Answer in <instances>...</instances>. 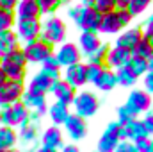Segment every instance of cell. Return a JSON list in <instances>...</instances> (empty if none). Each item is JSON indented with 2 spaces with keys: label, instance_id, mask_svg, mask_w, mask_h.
I'll use <instances>...</instances> for the list:
<instances>
[{
  "label": "cell",
  "instance_id": "cell-5",
  "mask_svg": "<svg viewBox=\"0 0 153 152\" xmlns=\"http://www.w3.org/2000/svg\"><path fill=\"white\" fill-rule=\"evenodd\" d=\"M29 114H30V111L22 104V100L13 104V106L0 108V125L20 129L25 123H29Z\"/></svg>",
  "mask_w": 153,
  "mask_h": 152
},
{
  "label": "cell",
  "instance_id": "cell-42",
  "mask_svg": "<svg viewBox=\"0 0 153 152\" xmlns=\"http://www.w3.org/2000/svg\"><path fill=\"white\" fill-rule=\"evenodd\" d=\"M143 123H144V127L148 131V136H153V111L146 113V116L143 118Z\"/></svg>",
  "mask_w": 153,
  "mask_h": 152
},
{
  "label": "cell",
  "instance_id": "cell-31",
  "mask_svg": "<svg viewBox=\"0 0 153 152\" xmlns=\"http://www.w3.org/2000/svg\"><path fill=\"white\" fill-rule=\"evenodd\" d=\"M36 2L39 5L41 16H50V14H55V11L62 7L68 0H36Z\"/></svg>",
  "mask_w": 153,
  "mask_h": 152
},
{
  "label": "cell",
  "instance_id": "cell-6",
  "mask_svg": "<svg viewBox=\"0 0 153 152\" xmlns=\"http://www.w3.org/2000/svg\"><path fill=\"white\" fill-rule=\"evenodd\" d=\"M41 147V136H39V125L36 123H25L18 129V149L22 152H36Z\"/></svg>",
  "mask_w": 153,
  "mask_h": 152
},
{
  "label": "cell",
  "instance_id": "cell-49",
  "mask_svg": "<svg viewBox=\"0 0 153 152\" xmlns=\"http://www.w3.org/2000/svg\"><path fill=\"white\" fill-rule=\"evenodd\" d=\"M5 81H7V75H5V72H4V70L0 68V86H2V84H4Z\"/></svg>",
  "mask_w": 153,
  "mask_h": 152
},
{
  "label": "cell",
  "instance_id": "cell-50",
  "mask_svg": "<svg viewBox=\"0 0 153 152\" xmlns=\"http://www.w3.org/2000/svg\"><path fill=\"white\" fill-rule=\"evenodd\" d=\"M94 0H76V4H82V5H93Z\"/></svg>",
  "mask_w": 153,
  "mask_h": 152
},
{
  "label": "cell",
  "instance_id": "cell-40",
  "mask_svg": "<svg viewBox=\"0 0 153 152\" xmlns=\"http://www.w3.org/2000/svg\"><path fill=\"white\" fill-rule=\"evenodd\" d=\"M114 152H137V149H135V143L134 141L123 140V141H119V145L116 147Z\"/></svg>",
  "mask_w": 153,
  "mask_h": 152
},
{
  "label": "cell",
  "instance_id": "cell-11",
  "mask_svg": "<svg viewBox=\"0 0 153 152\" xmlns=\"http://www.w3.org/2000/svg\"><path fill=\"white\" fill-rule=\"evenodd\" d=\"M53 56H55V59L59 61L61 68H68V66H71V65H76V63H80V59H82V54H80L76 43H71V41H64L62 45H59Z\"/></svg>",
  "mask_w": 153,
  "mask_h": 152
},
{
  "label": "cell",
  "instance_id": "cell-47",
  "mask_svg": "<svg viewBox=\"0 0 153 152\" xmlns=\"http://www.w3.org/2000/svg\"><path fill=\"white\" fill-rule=\"evenodd\" d=\"M130 0H116V9H126Z\"/></svg>",
  "mask_w": 153,
  "mask_h": 152
},
{
  "label": "cell",
  "instance_id": "cell-52",
  "mask_svg": "<svg viewBox=\"0 0 153 152\" xmlns=\"http://www.w3.org/2000/svg\"><path fill=\"white\" fill-rule=\"evenodd\" d=\"M148 72H153V57L148 59Z\"/></svg>",
  "mask_w": 153,
  "mask_h": 152
},
{
  "label": "cell",
  "instance_id": "cell-27",
  "mask_svg": "<svg viewBox=\"0 0 153 152\" xmlns=\"http://www.w3.org/2000/svg\"><path fill=\"white\" fill-rule=\"evenodd\" d=\"M18 145V131L7 125H0V150H11Z\"/></svg>",
  "mask_w": 153,
  "mask_h": 152
},
{
  "label": "cell",
  "instance_id": "cell-1",
  "mask_svg": "<svg viewBox=\"0 0 153 152\" xmlns=\"http://www.w3.org/2000/svg\"><path fill=\"white\" fill-rule=\"evenodd\" d=\"M68 36V27L64 20L57 14H50L45 20H41V36L39 38L46 41L48 45H62Z\"/></svg>",
  "mask_w": 153,
  "mask_h": 152
},
{
  "label": "cell",
  "instance_id": "cell-16",
  "mask_svg": "<svg viewBox=\"0 0 153 152\" xmlns=\"http://www.w3.org/2000/svg\"><path fill=\"white\" fill-rule=\"evenodd\" d=\"M62 79L73 86V88H82L84 84H87V65L85 63H76V65H71L68 68H64V75Z\"/></svg>",
  "mask_w": 153,
  "mask_h": 152
},
{
  "label": "cell",
  "instance_id": "cell-45",
  "mask_svg": "<svg viewBox=\"0 0 153 152\" xmlns=\"http://www.w3.org/2000/svg\"><path fill=\"white\" fill-rule=\"evenodd\" d=\"M134 143H135L137 152H146L148 150V145H150V138H141V140H137Z\"/></svg>",
  "mask_w": 153,
  "mask_h": 152
},
{
  "label": "cell",
  "instance_id": "cell-43",
  "mask_svg": "<svg viewBox=\"0 0 153 152\" xmlns=\"http://www.w3.org/2000/svg\"><path fill=\"white\" fill-rule=\"evenodd\" d=\"M144 82V91H148L150 95H153V72H148L146 75L143 77Z\"/></svg>",
  "mask_w": 153,
  "mask_h": 152
},
{
  "label": "cell",
  "instance_id": "cell-14",
  "mask_svg": "<svg viewBox=\"0 0 153 152\" xmlns=\"http://www.w3.org/2000/svg\"><path fill=\"white\" fill-rule=\"evenodd\" d=\"M119 138H121V141L123 140L137 141L141 138H150V136H148V131H146L143 120L135 118V120H132V122H128V123H125V125L119 127Z\"/></svg>",
  "mask_w": 153,
  "mask_h": 152
},
{
  "label": "cell",
  "instance_id": "cell-25",
  "mask_svg": "<svg viewBox=\"0 0 153 152\" xmlns=\"http://www.w3.org/2000/svg\"><path fill=\"white\" fill-rule=\"evenodd\" d=\"M20 47H22V43H20V39H18L14 31H4V32H0V57H4V56H7L11 52L18 50Z\"/></svg>",
  "mask_w": 153,
  "mask_h": 152
},
{
  "label": "cell",
  "instance_id": "cell-28",
  "mask_svg": "<svg viewBox=\"0 0 153 152\" xmlns=\"http://www.w3.org/2000/svg\"><path fill=\"white\" fill-rule=\"evenodd\" d=\"M94 86H96L100 91H111V90H114L116 86H117L116 72H114V70H109V68H105V70L102 72L100 79L94 82Z\"/></svg>",
  "mask_w": 153,
  "mask_h": 152
},
{
  "label": "cell",
  "instance_id": "cell-53",
  "mask_svg": "<svg viewBox=\"0 0 153 152\" xmlns=\"http://www.w3.org/2000/svg\"><path fill=\"white\" fill-rule=\"evenodd\" d=\"M146 152H153V140H150V145H148V150Z\"/></svg>",
  "mask_w": 153,
  "mask_h": 152
},
{
  "label": "cell",
  "instance_id": "cell-20",
  "mask_svg": "<svg viewBox=\"0 0 153 152\" xmlns=\"http://www.w3.org/2000/svg\"><path fill=\"white\" fill-rule=\"evenodd\" d=\"M143 39V29L141 27H126L125 31H121L116 38V45L123 47L126 50H134L137 47V43Z\"/></svg>",
  "mask_w": 153,
  "mask_h": 152
},
{
  "label": "cell",
  "instance_id": "cell-30",
  "mask_svg": "<svg viewBox=\"0 0 153 152\" xmlns=\"http://www.w3.org/2000/svg\"><path fill=\"white\" fill-rule=\"evenodd\" d=\"M41 72L48 74V75L52 77V79H55V81L62 79V77H61V72H62V68H61L59 61L55 59V56H50L46 61H43V63H41Z\"/></svg>",
  "mask_w": 153,
  "mask_h": 152
},
{
  "label": "cell",
  "instance_id": "cell-2",
  "mask_svg": "<svg viewBox=\"0 0 153 152\" xmlns=\"http://www.w3.org/2000/svg\"><path fill=\"white\" fill-rule=\"evenodd\" d=\"M134 16L128 13V9H114L111 13L102 14V23H100V34H119L132 23Z\"/></svg>",
  "mask_w": 153,
  "mask_h": 152
},
{
  "label": "cell",
  "instance_id": "cell-15",
  "mask_svg": "<svg viewBox=\"0 0 153 152\" xmlns=\"http://www.w3.org/2000/svg\"><path fill=\"white\" fill-rule=\"evenodd\" d=\"M132 57V52L130 50H126V48H123V47H111L109 48V52H107V59H105V68H109V70H119V68H125L126 66V63H128V59Z\"/></svg>",
  "mask_w": 153,
  "mask_h": 152
},
{
  "label": "cell",
  "instance_id": "cell-21",
  "mask_svg": "<svg viewBox=\"0 0 153 152\" xmlns=\"http://www.w3.org/2000/svg\"><path fill=\"white\" fill-rule=\"evenodd\" d=\"M64 129H66V132H68V136L71 138V140H82L84 136H85V132H87V125H85V118H82V116H78V114H70L68 116V120L64 122Z\"/></svg>",
  "mask_w": 153,
  "mask_h": 152
},
{
  "label": "cell",
  "instance_id": "cell-4",
  "mask_svg": "<svg viewBox=\"0 0 153 152\" xmlns=\"http://www.w3.org/2000/svg\"><path fill=\"white\" fill-rule=\"evenodd\" d=\"M22 50H23V56H25L29 65H41L43 61H46L50 56L55 54V47L48 45L46 41H43L41 38L22 45Z\"/></svg>",
  "mask_w": 153,
  "mask_h": 152
},
{
  "label": "cell",
  "instance_id": "cell-23",
  "mask_svg": "<svg viewBox=\"0 0 153 152\" xmlns=\"http://www.w3.org/2000/svg\"><path fill=\"white\" fill-rule=\"evenodd\" d=\"M16 20H39L41 11L36 0H20L14 9Z\"/></svg>",
  "mask_w": 153,
  "mask_h": 152
},
{
  "label": "cell",
  "instance_id": "cell-37",
  "mask_svg": "<svg viewBox=\"0 0 153 152\" xmlns=\"http://www.w3.org/2000/svg\"><path fill=\"white\" fill-rule=\"evenodd\" d=\"M87 65V82H91V84H94L100 75H102V72L105 70V66H102V65H93V63H85Z\"/></svg>",
  "mask_w": 153,
  "mask_h": 152
},
{
  "label": "cell",
  "instance_id": "cell-44",
  "mask_svg": "<svg viewBox=\"0 0 153 152\" xmlns=\"http://www.w3.org/2000/svg\"><path fill=\"white\" fill-rule=\"evenodd\" d=\"M143 38L146 39L150 45H153V25H150V23L144 25V29H143Z\"/></svg>",
  "mask_w": 153,
  "mask_h": 152
},
{
  "label": "cell",
  "instance_id": "cell-26",
  "mask_svg": "<svg viewBox=\"0 0 153 152\" xmlns=\"http://www.w3.org/2000/svg\"><path fill=\"white\" fill-rule=\"evenodd\" d=\"M46 114L50 116V120H52V123L53 125H64V122L68 120V116H70V106H66V104H62V102H53L52 106H48V111Z\"/></svg>",
  "mask_w": 153,
  "mask_h": 152
},
{
  "label": "cell",
  "instance_id": "cell-18",
  "mask_svg": "<svg viewBox=\"0 0 153 152\" xmlns=\"http://www.w3.org/2000/svg\"><path fill=\"white\" fill-rule=\"evenodd\" d=\"M22 104L32 111V113H38L39 116L46 114L48 111V102H46V95H41V93H32L29 90H25V93L22 95Z\"/></svg>",
  "mask_w": 153,
  "mask_h": 152
},
{
  "label": "cell",
  "instance_id": "cell-46",
  "mask_svg": "<svg viewBox=\"0 0 153 152\" xmlns=\"http://www.w3.org/2000/svg\"><path fill=\"white\" fill-rule=\"evenodd\" d=\"M20 0H0V9H7V11H14Z\"/></svg>",
  "mask_w": 153,
  "mask_h": 152
},
{
  "label": "cell",
  "instance_id": "cell-39",
  "mask_svg": "<svg viewBox=\"0 0 153 152\" xmlns=\"http://www.w3.org/2000/svg\"><path fill=\"white\" fill-rule=\"evenodd\" d=\"M135 118H137V116L126 108V104L117 109V122H119L121 125H125V123H128V122H132V120H135Z\"/></svg>",
  "mask_w": 153,
  "mask_h": 152
},
{
  "label": "cell",
  "instance_id": "cell-29",
  "mask_svg": "<svg viewBox=\"0 0 153 152\" xmlns=\"http://www.w3.org/2000/svg\"><path fill=\"white\" fill-rule=\"evenodd\" d=\"M126 68L139 79V77H144L148 74V61L143 59V57H139V56H132L128 59V63H126Z\"/></svg>",
  "mask_w": 153,
  "mask_h": 152
},
{
  "label": "cell",
  "instance_id": "cell-17",
  "mask_svg": "<svg viewBox=\"0 0 153 152\" xmlns=\"http://www.w3.org/2000/svg\"><path fill=\"white\" fill-rule=\"evenodd\" d=\"M50 95H53L55 102H62L66 106H71L73 100H75V95H76V90L73 86H70L64 79H59L53 82L52 90H50Z\"/></svg>",
  "mask_w": 153,
  "mask_h": 152
},
{
  "label": "cell",
  "instance_id": "cell-55",
  "mask_svg": "<svg viewBox=\"0 0 153 152\" xmlns=\"http://www.w3.org/2000/svg\"><path fill=\"white\" fill-rule=\"evenodd\" d=\"M146 23H150V25H153V14L150 16V18H148V22H146Z\"/></svg>",
  "mask_w": 153,
  "mask_h": 152
},
{
  "label": "cell",
  "instance_id": "cell-19",
  "mask_svg": "<svg viewBox=\"0 0 153 152\" xmlns=\"http://www.w3.org/2000/svg\"><path fill=\"white\" fill-rule=\"evenodd\" d=\"M53 82H55V79H52L48 74H45V72L39 70L38 74H34V75L30 77V81L25 84V90H29L32 93L48 95L50 90H52V86H53Z\"/></svg>",
  "mask_w": 153,
  "mask_h": 152
},
{
  "label": "cell",
  "instance_id": "cell-35",
  "mask_svg": "<svg viewBox=\"0 0 153 152\" xmlns=\"http://www.w3.org/2000/svg\"><path fill=\"white\" fill-rule=\"evenodd\" d=\"M132 56H139V57H143V59H150L153 57V45H150L146 39L143 38L139 43H137V47L132 50Z\"/></svg>",
  "mask_w": 153,
  "mask_h": 152
},
{
  "label": "cell",
  "instance_id": "cell-8",
  "mask_svg": "<svg viewBox=\"0 0 153 152\" xmlns=\"http://www.w3.org/2000/svg\"><path fill=\"white\" fill-rule=\"evenodd\" d=\"M71 106L75 109V114L82 116V118H89V116L96 114L98 108H100V100L93 91H80L75 95V100Z\"/></svg>",
  "mask_w": 153,
  "mask_h": 152
},
{
  "label": "cell",
  "instance_id": "cell-22",
  "mask_svg": "<svg viewBox=\"0 0 153 152\" xmlns=\"http://www.w3.org/2000/svg\"><path fill=\"white\" fill-rule=\"evenodd\" d=\"M100 45H102V39H100V34H96V32H80L78 43H76V47L84 57H89L91 54H94Z\"/></svg>",
  "mask_w": 153,
  "mask_h": 152
},
{
  "label": "cell",
  "instance_id": "cell-10",
  "mask_svg": "<svg viewBox=\"0 0 153 152\" xmlns=\"http://www.w3.org/2000/svg\"><path fill=\"white\" fill-rule=\"evenodd\" d=\"M13 31L16 32L22 45L34 41L41 36V18L39 20H16Z\"/></svg>",
  "mask_w": 153,
  "mask_h": 152
},
{
  "label": "cell",
  "instance_id": "cell-9",
  "mask_svg": "<svg viewBox=\"0 0 153 152\" xmlns=\"http://www.w3.org/2000/svg\"><path fill=\"white\" fill-rule=\"evenodd\" d=\"M23 93H25V81L7 79L0 86V108H7L20 102Z\"/></svg>",
  "mask_w": 153,
  "mask_h": 152
},
{
  "label": "cell",
  "instance_id": "cell-54",
  "mask_svg": "<svg viewBox=\"0 0 153 152\" xmlns=\"http://www.w3.org/2000/svg\"><path fill=\"white\" fill-rule=\"evenodd\" d=\"M0 152H22L20 149H11V150H0Z\"/></svg>",
  "mask_w": 153,
  "mask_h": 152
},
{
  "label": "cell",
  "instance_id": "cell-3",
  "mask_svg": "<svg viewBox=\"0 0 153 152\" xmlns=\"http://www.w3.org/2000/svg\"><path fill=\"white\" fill-rule=\"evenodd\" d=\"M27 59L23 56L22 47L4 57H0V68L5 72L7 79H14V81H25L27 77Z\"/></svg>",
  "mask_w": 153,
  "mask_h": 152
},
{
  "label": "cell",
  "instance_id": "cell-32",
  "mask_svg": "<svg viewBox=\"0 0 153 152\" xmlns=\"http://www.w3.org/2000/svg\"><path fill=\"white\" fill-rule=\"evenodd\" d=\"M16 23V14L14 11H7V9H0V32L4 31H13Z\"/></svg>",
  "mask_w": 153,
  "mask_h": 152
},
{
  "label": "cell",
  "instance_id": "cell-36",
  "mask_svg": "<svg viewBox=\"0 0 153 152\" xmlns=\"http://www.w3.org/2000/svg\"><path fill=\"white\" fill-rule=\"evenodd\" d=\"M153 0H130V4H128V13L132 14V16H139V14H143L150 5H152Z\"/></svg>",
  "mask_w": 153,
  "mask_h": 152
},
{
  "label": "cell",
  "instance_id": "cell-13",
  "mask_svg": "<svg viewBox=\"0 0 153 152\" xmlns=\"http://www.w3.org/2000/svg\"><path fill=\"white\" fill-rule=\"evenodd\" d=\"M119 122H111L107 125V129L103 131L102 138L98 140V152H114L116 147L119 145L121 138H119Z\"/></svg>",
  "mask_w": 153,
  "mask_h": 152
},
{
  "label": "cell",
  "instance_id": "cell-48",
  "mask_svg": "<svg viewBox=\"0 0 153 152\" xmlns=\"http://www.w3.org/2000/svg\"><path fill=\"white\" fill-rule=\"evenodd\" d=\"M62 152H80L76 149L75 145H66V147H62Z\"/></svg>",
  "mask_w": 153,
  "mask_h": 152
},
{
  "label": "cell",
  "instance_id": "cell-41",
  "mask_svg": "<svg viewBox=\"0 0 153 152\" xmlns=\"http://www.w3.org/2000/svg\"><path fill=\"white\" fill-rule=\"evenodd\" d=\"M80 9H82V4H70V5H68L66 14H68V18H70L71 22H75V20H76V16H78Z\"/></svg>",
  "mask_w": 153,
  "mask_h": 152
},
{
  "label": "cell",
  "instance_id": "cell-33",
  "mask_svg": "<svg viewBox=\"0 0 153 152\" xmlns=\"http://www.w3.org/2000/svg\"><path fill=\"white\" fill-rule=\"evenodd\" d=\"M116 79H117V84L119 86H125V88H130V86H134L137 82V77L134 75L126 66L116 70Z\"/></svg>",
  "mask_w": 153,
  "mask_h": 152
},
{
  "label": "cell",
  "instance_id": "cell-38",
  "mask_svg": "<svg viewBox=\"0 0 153 152\" xmlns=\"http://www.w3.org/2000/svg\"><path fill=\"white\" fill-rule=\"evenodd\" d=\"M93 7L98 13L105 14V13H111V11L116 9V0H94L93 2Z\"/></svg>",
  "mask_w": 153,
  "mask_h": 152
},
{
  "label": "cell",
  "instance_id": "cell-12",
  "mask_svg": "<svg viewBox=\"0 0 153 152\" xmlns=\"http://www.w3.org/2000/svg\"><path fill=\"white\" fill-rule=\"evenodd\" d=\"M126 108L135 114L148 113L152 108V95L144 90H134L126 99Z\"/></svg>",
  "mask_w": 153,
  "mask_h": 152
},
{
  "label": "cell",
  "instance_id": "cell-51",
  "mask_svg": "<svg viewBox=\"0 0 153 152\" xmlns=\"http://www.w3.org/2000/svg\"><path fill=\"white\" fill-rule=\"evenodd\" d=\"M36 152H59V150H53V149H46V147H39Z\"/></svg>",
  "mask_w": 153,
  "mask_h": 152
},
{
  "label": "cell",
  "instance_id": "cell-34",
  "mask_svg": "<svg viewBox=\"0 0 153 152\" xmlns=\"http://www.w3.org/2000/svg\"><path fill=\"white\" fill-rule=\"evenodd\" d=\"M109 48H111V47H109L107 43H102V45L98 47V50L87 57V63H93V65H102V66H105V59H107V52H109Z\"/></svg>",
  "mask_w": 153,
  "mask_h": 152
},
{
  "label": "cell",
  "instance_id": "cell-24",
  "mask_svg": "<svg viewBox=\"0 0 153 152\" xmlns=\"http://www.w3.org/2000/svg\"><path fill=\"white\" fill-rule=\"evenodd\" d=\"M41 147L46 149H53L59 150L64 147V138H62V131L57 125H52L48 129H45V132L41 134Z\"/></svg>",
  "mask_w": 153,
  "mask_h": 152
},
{
  "label": "cell",
  "instance_id": "cell-7",
  "mask_svg": "<svg viewBox=\"0 0 153 152\" xmlns=\"http://www.w3.org/2000/svg\"><path fill=\"white\" fill-rule=\"evenodd\" d=\"M100 23H102V13H98L93 5H82L75 25L80 32H96L100 34Z\"/></svg>",
  "mask_w": 153,
  "mask_h": 152
}]
</instances>
